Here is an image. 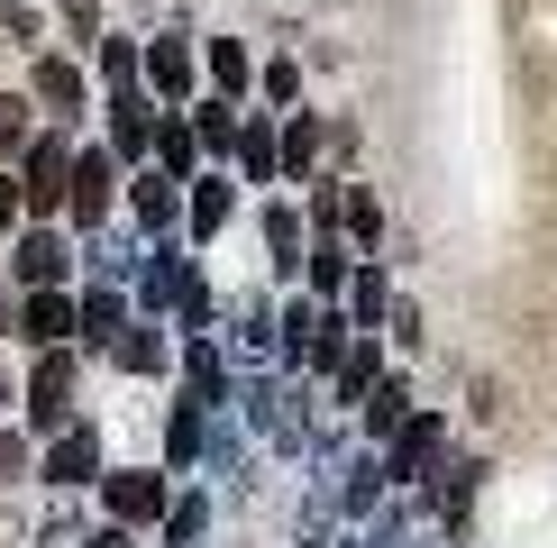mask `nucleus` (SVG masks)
<instances>
[{"instance_id":"nucleus-1","label":"nucleus","mask_w":557,"mask_h":548,"mask_svg":"<svg viewBox=\"0 0 557 548\" xmlns=\"http://www.w3.org/2000/svg\"><path fill=\"white\" fill-rule=\"evenodd\" d=\"M0 274H10L18 292H74L83 284V238L64 220H28L10 238V265H0Z\"/></svg>"},{"instance_id":"nucleus-2","label":"nucleus","mask_w":557,"mask_h":548,"mask_svg":"<svg viewBox=\"0 0 557 548\" xmlns=\"http://www.w3.org/2000/svg\"><path fill=\"white\" fill-rule=\"evenodd\" d=\"M28 101H37V120L83 128L91 110H101V83H91V64H83V55H64V46H37V55H28Z\"/></svg>"},{"instance_id":"nucleus-3","label":"nucleus","mask_w":557,"mask_h":548,"mask_svg":"<svg viewBox=\"0 0 557 548\" xmlns=\"http://www.w3.org/2000/svg\"><path fill=\"white\" fill-rule=\"evenodd\" d=\"M74 147H83V137L74 128H37L28 137V147H18V211H28V220H64V183H74Z\"/></svg>"},{"instance_id":"nucleus-4","label":"nucleus","mask_w":557,"mask_h":548,"mask_svg":"<svg viewBox=\"0 0 557 548\" xmlns=\"http://www.w3.org/2000/svg\"><path fill=\"white\" fill-rule=\"evenodd\" d=\"M120 192H128L120 155H110L101 137H91V147H74V183H64V228H74V238L110 228V220H120Z\"/></svg>"},{"instance_id":"nucleus-5","label":"nucleus","mask_w":557,"mask_h":548,"mask_svg":"<svg viewBox=\"0 0 557 548\" xmlns=\"http://www.w3.org/2000/svg\"><path fill=\"white\" fill-rule=\"evenodd\" d=\"M101 466H110V439H101V421H83V411L55 429V439H37V485L46 494H91Z\"/></svg>"},{"instance_id":"nucleus-6","label":"nucleus","mask_w":557,"mask_h":548,"mask_svg":"<svg viewBox=\"0 0 557 548\" xmlns=\"http://www.w3.org/2000/svg\"><path fill=\"white\" fill-rule=\"evenodd\" d=\"M91 502H101V521H120V531L156 539V521H165V502H174V475H165V466H101Z\"/></svg>"},{"instance_id":"nucleus-7","label":"nucleus","mask_w":557,"mask_h":548,"mask_svg":"<svg viewBox=\"0 0 557 548\" xmlns=\"http://www.w3.org/2000/svg\"><path fill=\"white\" fill-rule=\"evenodd\" d=\"M74 375H83L74 348H46L28 365V384H18V429H28V439H55V429L74 421Z\"/></svg>"},{"instance_id":"nucleus-8","label":"nucleus","mask_w":557,"mask_h":548,"mask_svg":"<svg viewBox=\"0 0 557 548\" xmlns=\"http://www.w3.org/2000/svg\"><path fill=\"white\" fill-rule=\"evenodd\" d=\"M438 466H448V421H438V411H411V421L384 439V485L393 494H430Z\"/></svg>"},{"instance_id":"nucleus-9","label":"nucleus","mask_w":557,"mask_h":548,"mask_svg":"<svg viewBox=\"0 0 557 548\" xmlns=\"http://www.w3.org/2000/svg\"><path fill=\"white\" fill-rule=\"evenodd\" d=\"M228 375H257V365H274V292H238V302H220L211 320Z\"/></svg>"},{"instance_id":"nucleus-10","label":"nucleus","mask_w":557,"mask_h":548,"mask_svg":"<svg viewBox=\"0 0 557 548\" xmlns=\"http://www.w3.org/2000/svg\"><path fill=\"white\" fill-rule=\"evenodd\" d=\"M91 120H101V147L120 155V174H137V165L156 155V91H147V83L101 91V110H91Z\"/></svg>"},{"instance_id":"nucleus-11","label":"nucleus","mask_w":557,"mask_h":548,"mask_svg":"<svg viewBox=\"0 0 557 548\" xmlns=\"http://www.w3.org/2000/svg\"><path fill=\"white\" fill-rule=\"evenodd\" d=\"M147 91H156V110H193L201 101V46H193V28L147 37Z\"/></svg>"},{"instance_id":"nucleus-12","label":"nucleus","mask_w":557,"mask_h":548,"mask_svg":"<svg viewBox=\"0 0 557 548\" xmlns=\"http://www.w3.org/2000/svg\"><path fill=\"white\" fill-rule=\"evenodd\" d=\"M257 247H265V284H301V247H311V220H301L293 192L257 201Z\"/></svg>"},{"instance_id":"nucleus-13","label":"nucleus","mask_w":557,"mask_h":548,"mask_svg":"<svg viewBox=\"0 0 557 548\" xmlns=\"http://www.w3.org/2000/svg\"><path fill=\"white\" fill-rule=\"evenodd\" d=\"M193 257H183V247L174 238H156L147 247V257H137V284H128V311L137 320H174V302H183V284H193Z\"/></svg>"},{"instance_id":"nucleus-14","label":"nucleus","mask_w":557,"mask_h":548,"mask_svg":"<svg viewBox=\"0 0 557 548\" xmlns=\"http://www.w3.org/2000/svg\"><path fill=\"white\" fill-rule=\"evenodd\" d=\"M238 201H247V183L228 174V165H201L193 183H183V238L193 247H211L228 220H238Z\"/></svg>"},{"instance_id":"nucleus-15","label":"nucleus","mask_w":557,"mask_h":548,"mask_svg":"<svg viewBox=\"0 0 557 548\" xmlns=\"http://www.w3.org/2000/svg\"><path fill=\"white\" fill-rule=\"evenodd\" d=\"M128 292L120 284H74V357H110L128 338Z\"/></svg>"},{"instance_id":"nucleus-16","label":"nucleus","mask_w":557,"mask_h":548,"mask_svg":"<svg viewBox=\"0 0 557 548\" xmlns=\"http://www.w3.org/2000/svg\"><path fill=\"white\" fill-rule=\"evenodd\" d=\"M174 394H193L201 411H228L238 375H228V357H220V338H211V329H201V338H174Z\"/></svg>"},{"instance_id":"nucleus-17","label":"nucleus","mask_w":557,"mask_h":548,"mask_svg":"<svg viewBox=\"0 0 557 548\" xmlns=\"http://www.w3.org/2000/svg\"><path fill=\"white\" fill-rule=\"evenodd\" d=\"M120 211H128V228H137V238H174V228H183V183L174 174H156V165H137L128 174V192H120Z\"/></svg>"},{"instance_id":"nucleus-18","label":"nucleus","mask_w":557,"mask_h":548,"mask_svg":"<svg viewBox=\"0 0 557 548\" xmlns=\"http://www.w3.org/2000/svg\"><path fill=\"white\" fill-rule=\"evenodd\" d=\"M375 384H384V329H357V338H347V357H338V375L320 384V394H330L338 421H357V402L375 394Z\"/></svg>"},{"instance_id":"nucleus-19","label":"nucleus","mask_w":557,"mask_h":548,"mask_svg":"<svg viewBox=\"0 0 557 548\" xmlns=\"http://www.w3.org/2000/svg\"><path fill=\"white\" fill-rule=\"evenodd\" d=\"M411 411H421V384H411V365H384V384L357 402V448H384L393 429L411 421Z\"/></svg>"},{"instance_id":"nucleus-20","label":"nucleus","mask_w":557,"mask_h":548,"mask_svg":"<svg viewBox=\"0 0 557 548\" xmlns=\"http://www.w3.org/2000/svg\"><path fill=\"white\" fill-rule=\"evenodd\" d=\"M384 448H347V466H338V485H330V502H338V521L347 531H366V521L384 512Z\"/></svg>"},{"instance_id":"nucleus-21","label":"nucleus","mask_w":557,"mask_h":548,"mask_svg":"<svg viewBox=\"0 0 557 548\" xmlns=\"http://www.w3.org/2000/svg\"><path fill=\"white\" fill-rule=\"evenodd\" d=\"M320 155H330V120H320V110H284V120H274V165H284V192H293V183H320Z\"/></svg>"},{"instance_id":"nucleus-22","label":"nucleus","mask_w":557,"mask_h":548,"mask_svg":"<svg viewBox=\"0 0 557 548\" xmlns=\"http://www.w3.org/2000/svg\"><path fill=\"white\" fill-rule=\"evenodd\" d=\"M137 257H147V238H137L128 220H110V228H91L83 238V284H137Z\"/></svg>"},{"instance_id":"nucleus-23","label":"nucleus","mask_w":557,"mask_h":548,"mask_svg":"<svg viewBox=\"0 0 557 548\" xmlns=\"http://www.w3.org/2000/svg\"><path fill=\"white\" fill-rule=\"evenodd\" d=\"M201 439H211V411H201L193 394H174L165 402V457H156V466H165L174 485H193L201 475Z\"/></svg>"},{"instance_id":"nucleus-24","label":"nucleus","mask_w":557,"mask_h":548,"mask_svg":"<svg viewBox=\"0 0 557 548\" xmlns=\"http://www.w3.org/2000/svg\"><path fill=\"white\" fill-rule=\"evenodd\" d=\"M228 174L247 192H284V165H274V110H247L238 120V147H228Z\"/></svg>"},{"instance_id":"nucleus-25","label":"nucleus","mask_w":557,"mask_h":548,"mask_svg":"<svg viewBox=\"0 0 557 548\" xmlns=\"http://www.w3.org/2000/svg\"><path fill=\"white\" fill-rule=\"evenodd\" d=\"M18 348H74V292H18Z\"/></svg>"},{"instance_id":"nucleus-26","label":"nucleus","mask_w":557,"mask_h":548,"mask_svg":"<svg viewBox=\"0 0 557 548\" xmlns=\"http://www.w3.org/2000/svg\"><path fill=\"white\" fill-rule=\"evenodd\" d=\"M110 365L137 375V384H165L174 375V329H165V320H128V338L110 348Z\"/></svg>"},{"instance_id":"nucleus-27","label":"nucleus","mask_w":557,"mask_h":548,"mask_svg":"<svg viewBox=\"0 0 557 548\" xmlns=\"http://www.w3.org/2000/svg\"><path fill=\"white\" fill-rule=\"evenodd\" d=\"M338 311H347V329H384V311H393V274H384V257H357V265H347Z\"/></svg>"},{"instance_id":"nucleus-28","label":"nucleus","mask_w":557,"mask_h":548,"mask_svg":"<svg viewBox=\"0 0 557 548\" xmlns=\"http://www.w3.org/2000/svg\"><path fill=\"white\" fill-rule=\"evenodd\" d=\"M338 238L357 247V257H384V201L366 192L357 174H338Z\"/></svg>"},{"instance_id":"nucleus-29","label":"nucleus","mask_w":557,"mask_h":548,"mask_svg":"<svg viewBox=\"0 0 557 548\" xmlns=\"http://www.w3.org/2000/svg\"><path fill=\"white\" fill-rule=\"evenodd\" d=\"M211 485H174V502H165V521H156V548H201L211 539Z\"/></svg>"},{"instance_id":"nucleus-30","label":"nucleus","mask_w":557,"mask_h":548,"mask_svg":"<svg viewBox=\"0 0 557 548\" xmlns=\"http://www.w3.org/2000/svg\"><path fill=\"white\" fill-rule=\"evenodd\" d=\"M201 74H211L220 101H257V55L238 37H201Z\"/></svg>"},{"instance_id":"nucleus-31","label":"nucleus","mask_w":557,"mask_h":548,"mask_svg":"<svg viewBox=\"0 0 557 548\" xmlns=\"http://www.w3.org/2000/svg\"><path fill=\"white\" fill-rule=\"evenodd\" d=\"M156 174H174V183H193L201 174V137H193V110H156V155H147Z\"/></svg>"},{"instance_id":"nucleus-32","label":"nucleus","mask_w":557,"mask_h":548,"mask_svg":"<svg viewBox=\"0 0 557 548\" xmlns=\"http://www.w3.org/2000/svg\"><path fill=\"white\" fill-rule=\"evenodd\" d=\"M91 83H101V91H128V83H147V37H120V28H101V46H91Z\"/></svg>"},{"instance_id":"nucleus-33","label":"nucleus","mask_w":557,"mask_h":548,"mask_svg":"<svg viewBox=\"0 0 557 548\" xmlns=\"http://www.w3.org/2000/svg\"><path fill=\"white\" fill-rule=\"evenodd\" d=\"M238 120H247V101H220V91H201V101H193L201 165H228V147H238Z\"/></svg>"},{"instance_id":"nucleus-34","label":"nucleus","mask_w":557,"mask_h":548,"mask_svg":"<svg viewBox=\"0 0 557 548\" xmlns=\"http://www.w3.org/2000/svg\"><path fill=\"white\" fill-rule=\"evenodd\" d=\"M347 265H357V257H347V238H311V247H301V292H311V302H338Z\"/></svg>"},{"instance_id":"nucleus-35","label":"nucleus","mask_w":557,"mask_h":548,"mask_svg":"<svg viewBox=\"0 0 557 548\" xmlns=\"http://www.w3.org/2000/svg\"><path fill=\"white\" fill-rule=\"evenodd\" d=\"M257 110H274V120H284V110H301V55H284V46H274V55H257Z\"/></svg>"},{"instance_id":"nucleus-36","label":"nucleus","mask_w":557,"mask_h":548,"mask_svg":"<svg viewBox=\"0 0 557 548\" xmlns=\"http://www.w3.org/2000/svg\"><path fill=\"white\" fill-rule=\"evenodd\" d=\"M46 120H37V101L28 91H0V165H18V147H28Z\"/></svg>"},{"instance_id":"nucleus-37","label":"nucleus","mask_w":557,"mask_h":548,"mask_svg":"<svg viewBox=\"0 0 557 548\" xmlns=\"http://www.w3.org/2000/svg\"><path fill=\"white\" fill-rule=\"evenodd\" d=\"M10 485H37V439L18 421H0V494Z\"/></svg>"},{"instance_id":"nucleus-38","label":"nucleus","mask_w":557,"mask_h":548,"mask_svg":"<svg viewBox=\"0 0 557 548\" xmlns=\"http://www.w3.org/2000/svg\"><path fill=\"white\" fill-rule=\"evenodd\" d=\"M55 18H64V55H91L101 46V0H55Z\"/></svg>"},{"instance_id":"nucleus-39","label":"nucleus","mask_w":557,"mask_h":548,"mask_svg":"<svg viewBox=\"0 0 557 548\" xmlns=\"http://www.w3.org/2000/svg\"><path fill=\"white\" fill-rule=\"evenodd\" d=\"M0 46H28V55L46 46V18L28 10V0H0Z\"/></svg>"},{"instance_id":"nucleus-40","label":"nucleus","mask_w":557,"mask_h":548,"mask_svg":"<svg viewBox=\"0 0 557 548\" xmlns=\"http://www.w3.org/2000/svg\"><path fill=\"white\" fill-rule=\"evenodd\" d=\"M28 548H83V512H64V494H55V512L37 521V539Z\"/></svg>"},{"instance_id":"nucleus-41","label":"nucleus","mask_w":557,"mask_h":548,"mask_svg":"<svg viewBox=\"0 0 557 548\" xmlns=\"http://www.w3.org/2000/svg\"><path fill=\"white\" fill-rule=\"evenodd\" d=\"M384 338L403 357H421V302H403V292H393V311H384Z\"/></svg>"},{"instance_id":"nucleus-42","label":"nucleus","mask_w":557,"mask_h":548,"mask_svg":"<svg viewBox=\"0 0 557 548\" xmlns=\"http://www.w3.org/2000/svg\"><path fill=\"white\" fill-rule=\"evenodd\" d=\"M18 228H28V211H18V174H10V165H0V247H10V238H18Z\"/></svg>"},{"instance_id":"nucleus-43","label":"nucleus","mask_w":557,"mask_h":548,"mask_svg":"<svg viewBox=\"0 0 557 548\" xmlns=\"http://www.w3.org/2000/svg\"><path fill=\"white\" fill-rule=\"evenodd\" d=\"M330 165H338V174L357 165V120H330Z\"/></svg>"},{"instance_id":"nucleus-44","label":"nucleus","mask_w":557,"mask_h":548,"mask_svg":"<svg viewBox=\"0 0 557 548\" xmlns=\"http://www.w3.org/2000/svg\"><path fill=\"white\" fill-rule=\"evenodd\" d=\"M83 548H137V531H120V521H91Z\"/></svg>"},{"instance_id":"nucleus-45","label":"nucleus","mask_w":557,"mask_h":548,"mask_svg":"<svg viewBox=\"0 0 557 548\" xmlns=\"http://www.w3.org/2000/svg\"><path fill=\"white\" fill-rule=\"evenodd\" d=\"M10 329H18V284L0 274V338H10Z\"/></svg>"},{"instance_id":"nucleus-46","label":"nucleus","mask_w":557,"mask_h":548,"mask_svg":"<svg viewBox=\"0 0 557 548\" xmlns=\"http://www.w3.org/2000/svg\"><path fill=\"white\" fill-rule=\"evenodd\" d=\"M18 411V375H10V357H0V421Z\"/></svg>"},{"instance_id":"nucleus-47","label":"nucleus","mask_w":557,"mask_h":548,"mask_svg":"<svg viewBox=\"0 0 557 548\" xmlns=\"http://www.w3.org/2000/svg\"><path fill=\"white\" fill-rule=\"evenodd\" d=\"M338 548H366V539H357V531H338Z\"/></svg>"}]
</instances>
